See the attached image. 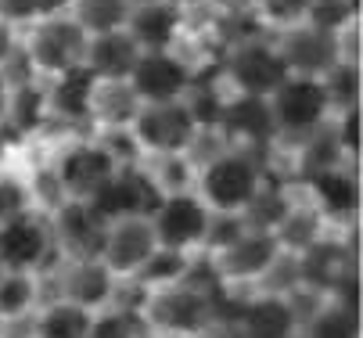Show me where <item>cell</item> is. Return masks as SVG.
<instances>
[{
    "instance_id": "obj_1",
    "label": "cell",
    "mask_w": 363,
    "mask_h": 338,
    "mask_svg": "<svg viewBox=\"0 0 363 338\" xmlns=\"http://www.w3.org/2000/svg\"><path fill=\"white\" fill-rule=\"evenodd\" d=\"M267 180H270V173L263 166V155L227 144L223 152H216L213 159L194 166L191 191L213 216H241Z\"/></svg>"
},
{
    "instance_id": "obj_2",
    "label": "cell",
    "mask_w": 363,
    "mask_h": 338,
    "mask_svg": "<svg viewBox=\"0 0 363 338\" xmlns=\"http://www.w3.org/2000/svg\"><path fill=\"white\" fill-rule=\"evenodd\" d=\"M18 55L33 76L55 79V76H65L83 65L86 33L72 22V15L65 8H58L26 29V36L18 40Z\"/></svg>"
},
{
    "instance_id": "obj_3",
    "label": "cell",
    "mask_w": 363,
    "mask_h": 338,
    "mask_svg": "<svg viewBox=\"0 0 363 338\" xmlns=\"http://www.w3.org/2000/svg\"><path fill=\"white\" fill-rule=\"evenodd\" d=\"M288 65L277 51V40L267 36H245L234 40L223 55V79L230 86V94H241V98H263L270 101V94L288 79Z\"/></svg>"
},
{
    "instance_id": "obj_4",
    "label": "cell",
    "mask_w": 363,
    "mask_h": 338,
    "mask_svg": "<svg viewBox=\"0 0 363 338\" xmlns=\"http://www.w3.org/2000/svg\"><path fill=\"white\" fill-rule=\"evenodd\" d=\"M270 116H274V126H277V140L298 144L302 137L328 126L335 119V108H331L324 79L288 76L270 94Z\"/></svg>"
},
{
    "instance_id": "obj_5",
    "label": "cell",
    "mask_w": 363,
    "mask_h": 338,
    "mask_svg": "<svg viewBox=\"0 0 363 338\" xmlns=\"http://www.w3.org/2000/svg\"><path fill=\"white\" fill-rule=\"evenodd\" d=\"M126 133L140 159H173L191 152L198 123L184 101H162V105H140Z\"/></svg>"
},
{
    "instance_id": "obj_6",
    "label": "cell",
    "mask_w": 363,
    "mask_h": 338,
    "mask_svg": "<svg viewBox=\"0 0 363 338\" xmlns=\"http://www.w3.org/2000/svg\"><path fill=\"white\" fill-rule=\"evenodd\" d=\"M47 169L55 176L65 202H90L97 191L116 176L119 162L105 144H101V137H79V140H69Z\"/></svg>"
},
{
    "instance_id": "obj_7",
    "label": "cell",
    "mask_w": 363,
    "mask_h": 338,
    "mask_svg": "<svg viewBox=\"0 0 363 338\" xmlns=\"http://www.w3.org/2000/svg\"><path fill=\"white\" fill-rule=\"evenodd\" d=\"M209 220H213V213L201 205V198L194 191H169V195H162V202L155 205V213L147 216L159 249L184 252V256L201 252L205 234H209Z\"/></svg>"
},
{
    "instance_id": "obj_8",
    "label": "cell",
    "mask_w": 363,
    "mask_h": 338,
    "mask_svg": "<svg viewBox=\"0 0 363 338\" xmlns=\"http://www.w3.org/2000/svg\"><path fill=\"white\" fill-rule=\"evenodd\" d=\"M216 299L220 292L209 295L184 281L177 288H166V292H151L144 299V317L147 324L173 331V334H198L216 324Z\"/></svg>"
},
{
    "instance_id": "obj_9",
    "label": "cell",
    "mask_w": 363,
    "mask_h": 338,
    "mask_svg": "<svg viewBox=\"0 0 363 338\" xmlns=\"http://www.w3.org/2000/svg\"><path fill=\"white\" fill-rule=\"evenodd\" d=\"M159 202H162V187L151 180L144 162H137V166H119L116 176L101 187L86 205L97 220L116 223V220H126V216H151Z\"/></svg>"
},
{
    "instance_id": "obj_10",
    "label": "cell",
    "mask_w": 363,
    "mask_h": 338,
    "mask_svg": "<svg viewBox=\"0 0 363 338\" xmlns=\"http://www.w3.org/2000/svg\"><path fill=\"white\" fill-rule=\"evenodd\" d=\"M198 83L194 65L180 51H155L140 55L130 72V90L140 105H162V101H184L191 86Z\"/></svg>"
},
{
    "instance_id": "obj_11",
    "label": "cell",
    "mask_w": 363,
    "mask_h": 338,
    "mask_svg": "<svg viewBox=\"0 0 363 338\" xmlns=\"http://www.w3.org/2000/svg\"><path fill=\"white\" fill-rule=\"evenodd\" d=\"M55 256V237H50L47 213L33 209L0 223V266L18 274H40Z\"/></svg>"
},
{
    "instance_id": "obj_12",
    "label": "cell",
    "mask_w": 363,
    "mask_h": 338,
    "mask_svg": "<svg viewBox=\"0 0 363 338\" xmlns=\"http://www.w3.org/2000/svg\"><path fill=\"white\" fill-rule=\"evenodd\" d=\"M277 51L288 65L291 76H309V79H324L335 65L345 62V43L342 36H331L313 26H298L277 36Z\"/></svg>"
},
{
    "instance_id": "obj_13",
    "label": "cell",
    "mask_w": 363,
    "mask_h": 338,
    "mask_svg": "<svg viewBox=\"0 0 363 338\" xmlns=\"http://www.w3.org/2000/svg\"><path fill=\"white\" fill-rule=\"evenodd\" d=\"M50 220V237H55V252H62L69 263H86L101 259V245H105V220H97L86 202H62Z\"/></svg>"
},
{
    "instance_id": "obj_14",
    "label": "cell",
    "mask_w": 363,
    "mask_h": 338,
    "mask_svg": "<svg viewBox=\"0 0 363 338\" xmlns=\"http://www.w3.org/2000/svg\"><path fill=\"white\" fill-rule=\"evenodd\" d=\"M159 249L155 230L147 223V216H126L105 227V245H101V266H105L116 281H130L147 256Z\"/></svg>"
},
{
    "instance_id": "obj_15",
    "label": "cell",
    "mask_w": 363,
    "mask_h": 338,
    "mask_svg": "<svg viewBox=\"0 0 363 338\" xmlns=\"http://www.w3.org/2000/svg\"><path fill=\"white\" fill-rule=\"evenodd\" d=\"M284 249H281V241L274 237V234H267V230H241L238 234V241H230V245L223 249V252H216L213 256V270H216V277H220V284H241V281H263V274L277 263V256H281Z\"/></svg>"
},
{
    "instance_id": "obj_16",
    "label": "cell",
    "mask_w": 363,
    "mask_h": 338,
    "mask_svg": "<svg viewBox=\"0 0 363 338\" xmlns=\"http://www.w3.org/2000/svg\"><path fill=\"white\" fill-rule=\"evenodd\" d=\"M216 133L230 144V148H248V152L270 148V144H277V126H274V116H270V101L227 94V105H223Z\"/></svg>"
},
{
    "instance_id": "obj_17",
    "label": "cell",
    "mask_w": 363,
    "mask_h": 338,
    "mask_svg": "<svg viewBox=\"0 0 363 338\" xmlns=\"http://www.w3.org/2000/svg\"><path fill=\"white\" fill-rule=\"evenodd\" d=\"M184 22H187V8H180L177 0H162V4L130 8L126 33L140 47V55L177 51V43L184 36Z\"/></svg>"
},
{
    "instance_id": "obj_18",
    "label": "cell",
    "mask_w": 363,
    "mask_h": 338,
    "mask_svg": "<svg viewBox=\"0 0 363 338\" xmlns=\"http://www.w3.org/2000/svg\"><path fill=\"white\" fill-rule=\"evenodd\" d=\"M234 331H238V338H295V334H302V324H298L288 295L259 292L238 306Z\"/></svg>"
},
{
    "instance_id": "obj_19",
    "label": "cell",
    "mask_w": 363,
    "mask_h": 338,
    "mask_svg": "<svg viewBox=\"0 0 363 338\" xmlns=\"http://www.w3.org/2000/svg\"><path fill=\"white\" fill-rule=\"evenodd\" d=\"M302 187H306L309 205L324 216V223L352 220L359 213V180H356V173H349V166L324 169L317 176L302 180Z\"/></svg>"
},
{
    "instance_id": "obj_20",
    "label": "cell",
    "mask_w": 363,
    "mask_h": 338,
    "mask_svg": "<svg viewBox=\"0 0 363 338\" xmlns=\"http://www.w3.org/2000/svg\"><path fill=\"white\" fill-rule=\"evenodd\" d=\"M119 292V281L101 266V259H86V263H69L58 274V299L76 303L90 313H97L105 303H112Z\"/></svg>"
},
{
    "instance_id": "obj_21",
    "label": "cell",
    "mask_w": 363,
    "mask_h": 338,
    "mask_svg": "<svg viewBox=\"0 0 363 338\" xmlns=\"http://www.w3.org/2000/svg\"><path fill=\"white\" fill-rule=\"evenodd\" d=\"M94 76L79 65L65 76H55L47 79L43 86V108L50 119H62L69 126H79V123H90V108H94Z\"/></svg>"
},
{
    "instance_id": "obj_22",
    "label": "cell",
    "mask_w": 363,
    "mask_h": 338,
    "mask_svg": "<svg viewBox=\"0 0 363 338\" xmlns=\"http://www.w3.org/2000/svg\"><path fill=\"white\" fill-rule=\"evenodd\" d=\"M140 58V47L130 40L126 29L108 33V36H90L83 69L94 76V83H130V72Z\"/></svg>"
},
{
    "instance_id": "obj_23",
    "label": "cell",
    "mask_w": 363,
    "mask_h": 338,
    "mask_svg": "<svg viewBox=\"0 0 363 338\" xmlns=\"http://www.w3.org/2000/svg\"><path fill=\"white\" fill-rule=\"evenodd\" d=\"M291 205H295L291 184H281V180L270 176L263 187H259V195L248 202V209L241 213V223H245V230H267V234H274L284 223V216L291 213Z\"/></svg>"
},
{
    "instance_id": "obj_24",
    "label": "cell",
    "mask_w": 363,
    "mask_h": 338,
    "mask_svg": "<svg viewBox=\"0 0 363 338\" xmlns=\"http://www.w3.org/2000/svg\"><path fill=\"white\" fill-rule=\"evenodd\" d=\"M191 266H194V256L169 252V249H155V252L147 256V263L130 277V284L140 288L144 295H151V292H166V288H177V284L187 281Z\"/></svg>"
},
{
    "instance_id": "obj_25",
    "label": "cell",
    "mask_w": 363,
    "mask_h": 338,
    "mask_svg": "<svg viewBox=\"0 0 363 338\" xmlns=\"http://www.w3.org/2000/svg\"><path fill=\"white\" fill-rule=\"evenodd\" d=\"M65 11L86 33V40L119 33V29H126V18H130L126 0H65Z\"/></svg>"
},
{
    "instance_id": "obj_26",
    "label": "cell",
    "mask_w": 363,
    "mask_h": 338,
    "mask_svg": "<svg viewBox=\"0 0 363 338\" xmlns=\"http://www.w3.org/2000/svg\"><path fill=\"white\" fill-rule=\"evenodd\" d=\"M291 148L298 152V184L309 180V176H317L324 169H338V166H349L345 155H342V144L335 137V126H320L317 133H309L302 137L298 144H291Z\"/></svg>"
},
{
    "instance_id": "obj_27",
    "label": "cell",
    "mask_w": 363,
    "mask_h": 338,
    "mask_svg": "<svg viewBox=\"0 0 363 338\" xmlns=\"http://www.w3.org/2000/svg\"><path fill=\"white\" fill-rule=\"evenodd\" d=\"M94 317L97 313H90L76 303L55 299V303H47L36 317V338H90Z\"/></svg>"
},
{
    "instance_id": "obj_28",
    "label": "cell",
    "mask_w": 363,
    "mask_h": 338,
    "mask_svg": "<svg viewBox=\"0 0 363 338\" xmlns=\"http://www.w3.org/2000/svg\"><path fill=\"white\" fill-rule=\"evenodd\" d=\"M137 108H140V101L133 98L130 83H97L90 123H101L105 130H126L130 119L137 116Z\"/></svg>"
},
{
    "instance_id": "obj_29",
    "label": "cell",
    "mask_w": 363,
    "mask_h": 338,
    "mask_svg": "<svg viewBox=\"0 0 363 338\" xmlns=\"http://www.w3.org/2000/svg\"><path fill=\"white\" fill-rule=\"evenodd\" d=\"M40 303V274H0V320H22Z\"/></svg>"
},
{
    "instance_id": "obj_30",
    "label": "cell",
    "mask_w": 363,
    "mask_h": 338,
    "mask_svg": "<svg viewBox=\"0 0 363 338\" xmlns=\"http://www.w3.org/2000/svg\"><path fill=\"white\" fill-rule=\"evenodd\" d=\"M309 4H313V0H248V15H252L255 26H267L281 36L288 29L306 26Z\"/></svg>"
},
{
    "instance_id": "obj_31",
    "label": "cell",
    "mask_w": 363,
    "mask_h": 338,
    "mask_svg": "<svg viewBox=\"0 0 363 338\" xmlns=\"http://www.w3.org/2000/svg\"><path fill=\"white\" fill-rule=\"evenodd\" d=\"M306 338H356V310L342 306V303H328L320 306L302 327Z\"/></svg>"
},
{
    "instance_id": "obj_32",
    "label": "cell",
    "mask_w": 363,
    "mask_h": 338,
    "mask_svg": "<svg viewBox=\"0 0 363 338\" xmlns=\"http://www.w3.org/2000/svg\"><path fill=\"white\" fill-rule=\"evenodd\" d=\"M356 15H359V4H352V0H313L306 26L324 29L331 36H342L345 29L356 26Z\"/></svg>"
},
{
    "instance_id": "obj_33",
    "label": "cell",
    "mask_w": 363,
    "mask_h": 338,
    "mask_svg": "<svg viewBox=\"0 0 363 338\" xmlns=\"http://www.w3.org/2000/svg\"><path fill=\"white\" fill-rule=\"evenodd\" d=\"M33 209H36V202H33L29 180L4 169V173H0V223H8L15 216H26Z\"/></svg>"
},
{
    "instance_id": "obj_34",
    "label": "cell",
    "mask_w": 363,
    "mask_h": 338,
    "mask_svg": "<svg viewBox=\"0 0 363 338\" xmlns=\"http://www.w3.org/2000/svg\"><path fill=\"white\" fill-rule=\"evenodd\" d=\"M58 0H0V22L11 29H29L36 18L58 11Z\"/></svg>"
},
{
    "instance_id": "obj_35",
    "label": "cell",
    "mask_w": 363,
    "mask_h": 338,
    "mask_svg": "<svg viewBox=\"0 0 363 338\" xmlns=\"http://www.w3.org/2000/svg\"><path fill=\"white\" fill-rule=\"evenodd\" d=\"M331 126H335V137H338V144H342L345 162H356V159H359V105L338 112V116L331 119Z\"/></svg>"
},
{
    "instance_id": "obj_36",
    "label": "cell",
    "mask_w": 363,
    "mask_h": 338,
    "mask_svg": "<svg viewBox=\"0 0 363 338\" xmlns=\"http://www.w3.org/2000/svg\"><path fill=\"white\" fill-rule=\"evenodd\" d=\"M90 338H137L133 317H130V313H105V317H94Z\"/></svg>"
},
{
    "instance_id": "obj_37",
    "label": "cell",
    "mask_w": 363,
    "mask_h": 338,
    "mask_svg": "<svg viewBox=\"0 0 363 338\" xmlns=\"http://www.w3.org/2000/svg\"><path fill=\"white\" fill-rule=\"evenodd\" d=\"M11 58H18V36H15L11 26L0 22V69H8Z\"/></svg>"
},
{
    "instance_id": "obj_38",
    "label": "cell",
    "mask_w": 363,
    "mask_h": 338,
    "mask_svg": "<svg viewBox=\"0 0 363 338\" xmlns=\"http://www.w3.org/2000/svg\"><path fill=\"white\" fill-rule=\"evenodd\" d=\"M15 101V79L8 69H0V126H8V112Z\"/></svg>"
},
{
    "instance_id": "obj_39",
    "label": "cell",
    "mask_w": 363,
    "mask_h": 338,
    "mask_svg": "<svg viewBox=\"0 0 363 338\" xmlns=\"http://www.w3.org/2000/svg\"><path fill=\"white\" fill-rule=\"evenodd\" d=\"M130 8H147V4H162V0H126Z\"/></svg>"
},
{
    "instance_id": "obj_40",
    "label": "cell",
    "mask_w": 363,
    "mask_h": 338,
    "mask_svg": "<svg viewBox=\"0 0 363 338\" xmlns=\"http://www.w3.org/2000/svg\"><path fill=\"white\" fill-rule=\"evenodd\" d=\"M58 4H62V8H65V0H58Z\"/></svg>"
},
{
    "instance_id": "obj_41",
    "label": "cell",
    "mask_w": 363,
    "mask_h": 338,
    "mask_svg": "<svg viewBox=\"0 0 363 338\" xmlns=\"http://www.w3.org/2000/svg\"><path fill=\"white\" fill-rule=\"evenodd\" d=\"M0 274H4V266H0Z\"/></svg>"
}]
</instances>
